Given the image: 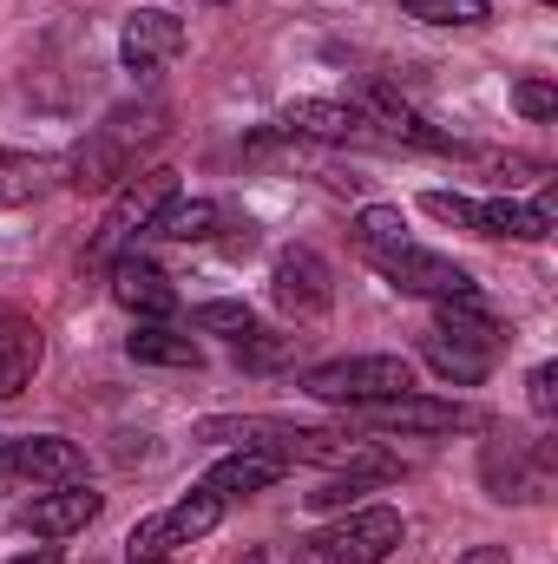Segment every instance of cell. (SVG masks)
<instances>
[{
    "label": "cell",
    "mask_w": 558,
    "mask_h": 564,
    "mask_svg": "<svg viewBox=\"0 0 558 564\" xmlns=\"http://www.w3.org/2000/svg\"><path fill=\"white\" fill-rule=\"evenodd\" d=\"M506 341H513V328L500 315H486L480 295H460V302H433V322L420 328V361L453 388H480Z\"/></svg>",
    "instance_id": "6da1fadb"
},
{
    "label": "cell",
    "mask_w": 558,
    "mask_h": 564,
    "mask_svg": "<svg viewBox=\"0 0 558 564\" xmlns=\"http://www.w3.org/2000/svg\"><path fill=\"white\" fill-rule=\"evenodd\" d=\"M164 139V106H119L93 139L73 144V158L60 164L73 191H119L139 171V151Z\"/></svg>",
    "instance_id": "7a4b0ae2"
},
{
    "label": "cell",
    "mask_w": 558,
    "mask_h": 564,
    "mask_svg": "<svg viewBox=\"0 0 558 564\" xmlns=\"http://www.w3.org/2000/svg\"><path fill=\"white\" fill-rule=\"evenodd\" d=\"M408 388H415L408 355H342V361H322V368L302 375V394L329 401V408H362V401H388V394H408Z\"/></svg>",
    "instance_id": "3957f363"
},
{
    "label": "cell",
    "mask_w": 558,
    "mask_h": 564,
    "mask_svg": "<svg viewBox=\"0 0 558 564\" xmlns=\"http://www.w3.org/2000/svg\"><path fill=\"white\" fill-rule=\"evenodd\" d=\"M178 197V171H164V164H151V171H132L126 184H119V197H112V210H106V224H99V237H93V263H112V257H126L132 250V237L151 230V217L164 210Z\"/></svg>",
    "instance_id": "277c9868"
},
{
    "label": "cell",
    "mask_w": 558,
    "mask_h": 564,
    "mask_svg": "<svg viewBox=\"0 0 558 564\" xmlns=\"http://www.w3.org/2000/svg\"><path fill=\"white\" fill-rule=\"evenodd\" d=\"M408 539V525H401V512L395 506H348L329 532H315L309 539V558L315 564H382L395 545Z\"/></svg>",
    "instance_id": "5b68a950"
},
{
    "label": "cell",
    "mask_w": 558,
    "mask_h": 564,
    "mask_svg": "<svg viewBox=\"0 0 558 564\" xmlns=\"http://www.w3.org/2000/svg\"><path fill=\"white\" fill-rule=\"evenodd\" d=\"M217 519H224V499L217 492H184L178 506H164V512H151L132 525V539H126V558L132 564H158V558H178L184 545H197V539H211L217 532Z\"/></svg>",
    "instance_id": "8992f818"
},
{
    "label": "cell",
    "mask_w": 558,
    "mask_h": 564,
    "mask_svg": "<svg viewBox=\"0 0 558 564\" xmlns=\"http://www.w3.org/2000/svg\"><path fill=\"white\" fill-rule=\"evenodd\" d=\"M368 263H375V276L388 282V289L420 295V302H460V295H480V289H473V276H466L453 257L420 250L415 237H408V243H395V250H375Z\"/></svg>",
    "instance_id": "52a82bcc"
},
{
    "label": "cell",
    "mask_w": 558,
    "mask_h": 564,
    "mask_svg": "<svg viewBox=\"0 0 558 564\" xmlns=\"http://www.w3.org/2000/svg\"><path fill=\"white\" fill-rule=\"evenodd\" d=\"M480 473H486V492L493 499H513V506H533V499H546V486H552V446L546 440H486V459H480Z\"/></svg>",
    "instance_id": "ba28073f"
},
{
    "label": "cell",
    "mask_w": 558,
    "mask_h": 564,
    "mask_svg": "<svg viewBox=\"0 0 558 564\" xmlns=\"http://www.w3.org/2000/svg\"><path fill=\"white\" fill-rule=\"evenodd\" d=\"M362 426H382V433H460V426H480L473 408H460V401H433V394H388V401H362V408H348Z\"/></svg>",
    "instance_id": "9c48e42d"
},
{
    "label": "cell",
    "mask_w": 558,
    "mask_h": 564,
    "mask_svg": "<svg viewBox=\"0 0 558 564\" xmlns=\"http://www.w3.org/2000/svg\"><path fill=\"white\" fill-rule=\"evenodd\" d=\"M184 46H191V33H184V20L164 13V7H139V13L126 20V33H119V59H126V73H139V79H158L164 66H178Z\"/></svg>",
    "instance_id": "30bf717a"
},
{
    "label": "cell",
    "mask_w": 558,
    "mask_h": 564,
    "mask_svg": "<svg viewBox=\"0 0 558 564\" xmlns=\"http://www.w3.org/2000/svg\"><path fill=\"white\" fill-rule=\"evenodd\" d=\"M270 295H277L282 315L322 322L335 308V276H329V263L315 250H282L277 263H270Z\"/></svg>",
    "instance_id": "8fae6325"
},
{
    "label": "cell",
    "mask_w": 558,
    "mask_h": 564,
    "mask_svg": "<svg viewBox=\"0 0 558 564\" xmlns=\"http://www.w3.org/2000/svg\"><path fill=\"white\" fill-rule=\"evenodd\" d=\"M99 512H106V499L79 479V486H46V492H33V499L13 512V525L33 532V539H73V532H86Z\"/></svg>",
    "instance_id": "7c38bea8"
},
{
    "label": "cell",
    "mask_w": 558,
    "mask_h": 564,
    "mask_svg": "<svg viewBox=\"0 0 558 564\" xmlns=\"http://www.w3.org/2000/svg\"><path fill=\"white\" fill-rule=\"evenodd\" d=\"M277 126L289 139H315V144H382L375 119L362 106H335V99H296V106H282Z\"/></svg>",
    "instance_id": "4fadbf2b"
},
{
    "label": "cell",
    "mask_w": 558,
    "mask_h": 564,
    "mask_svg": "<svg viewBox=\"0 0 558 564\" xmlns=\"http://www.w3.org/2000/svg\"><path fill=\"white\" fill-rule=\"evenodd\" d=\"M40 368H46V328L26 308L0 302V401H13L20 388H33Z\"/></svg>",
    "instance_id": "5bb4252c"
},
{
    "label": "cell",
    "mask_w": 558,
    "mask_h": 564,
    "mask_svg": "<svg viewBox=\"0 0 558 564\" xmlns=\"http://www.w3.org/2000/svg\"><path fill=\"white\" fill-rule=\"evenodd\" d=\"M106 270H112V302H119L132 322H164V315L178 308V289H171V276H164L151 257H139V250L112 257Z\"/></svg>",
    "instance_id": "9a60e30c"
},
{
    "label": "cell",
    "mask_w": 558,
    "mask_h": 564,
    "mask_svg": "<svg viewBox=\"0 0 558 564\" xmlns=\"http://www.w3.org/2000/svg\"><path fill=\"white\" fill-rule=\"evenodd\" d=\"M0 466H7V473H20V479H33V486H79V479H86V453H79L73 440H60V433L13 440Z\"/></svg>",
    "instance_id": "2e32d148"
},
{
    "label": "cell",
    "mask_w": 558,
    "mask_h": 564,
    "mask_svg": "<svg viewBox=\"0 0 558 564\" xmlns=\"http://www.w3.org/2000/svg\"><path fill=\"white\" fill-rule=\"evenodd\" d=\"M282 473H289V459H277V453H257V446H237V453H224V459L204 473V492H217V499L230 506V499L270 492Z\"/></svg>",
    "instance_id": "e0dca14e"
},
{
    "label": "cell",
    "mask_w": 558,
    "mask_h": 564,
    "mask_svg": "<svg viewBox=\"0 0 558 564\" xmlns=\"http://www.w3.org/2000/svg\"><path fill=\"white\" fill-rule=\"evenodd\" d=\"M362 112L375 119V132H382V139H395V144H415V151H460L440 126H427L415 106H401L388 86H368V106H362Z\"/></svg>",
    "instance_id": "ac0fdd59"
},
{
    "label": "cell",
    "mask_w": 558,
    "mask_h": 564,
    "mask_svg": "<svg viewBox=\"0 0 558 564\" xmlns=\"http://www.w3.org/2000/svg\"><path fill=\"white\" fill-rule=\"evenodd\" d=\"M126 355L139 368H204V348L191 328H171V322H139L126 335Z\"/></svg>",
    "instance_id": "d6986e66"
},
{
    "label": "cell",
    "mask_w": 558,
    "mask_h": 564,
    "mask_svg": "<svg viewBox=\"0 0 558 564\" xmlns=\"http://www.w3.org/2000/svg\"><path fill=\"white\" fill-rule=\"evenodd\" d=\"M217 224H224V210H217L211 197H171V204L151 217L144 237H164V243H211Z\"/></svg>",
    "instance_id": "ffe728a7"
},
{
    "label": "cell",
    "mask_w": 558,
    "mask_h": 564,
    "mask_svg": "<svg viewBox=\"0 0 558 564\" xmlns=\"http://www.w3.org/2000/svg\"><path fill=\"white\" fill-rule=\"evenodd\" d=\"M53 164L46 158H26V151H0V210H20L46 191Z\"/></svg>",
    "instance_id": "44dd1931"
},
{
    "label": "cell",
    "mask_w": 558,
    "mask_h": 564,
    "mask_svg": "<svg viewBox=\"0 0 558 564\" xmlns=\"http://www.w3.org/2000/svg\"><path fill=\"white\" fill-rule=\"evenodd\" d=\"M395 243H408V217H401L395 204H368V210H355V250H362V257L395 250Z\"/></svg>",
    "instance_id": "7402d4cb"
},
{
    "label": "cell",
    "mask_w": 558,
    "mask_h": 564,
    "mask_svg": "<svg viewBox=\"0 0 558 564\" xmlns=\"http://www.w3.org/2000/svg\"><path fill=\"white\" fill-rule=\"evenodd\" d=\"M401 13L420 26H486L493 0H401Z\"/></svg>",
    "instance_id": "603a6c76"
},
{
    "label": "cell",
    "mask_w": 558,
    "mask_h": 564,
    "mask_svg": "<svg viewBox=\"0 0 558 564\" xmlns=\"http://www.w3.org/2000/svg\"><path fill=\"white\" fill-rule=\"evenodd\" d=\"M237 361L244 368H257V375H277L296 361V335H270V328H250L244 341H237Z\"/></svg>",
    "instance_id": "cb8c5ba5"
},
{
    "label": "cell",
    "mask_w": 558,
    "mask_h": 564,
    "mask_svg": "<svg viewBox=\"0 0 558 564\" xmlns=\"http://www.w3.org/2000/svg\"><path fill=\"white\" fill-rule=\"evenodd\" d=\"M197 328H204V335H224V341L237 348V341L257 328V315H250V302H204V308H197Z\"/></svg>",
    "instance_id": "d4e9b609"
},
{
    "label": "cell",
    "mask_w": 558,
    "mask_h": 564,
    "mask_svg": "<svg viewBox=\"0 0 558 564\" xmlns=\"http://www.w3.org/2000/svg\"><path fill=\"white\" fill-rule=\"evenodd\" d=\"M375 492V479H362V473H342V479H322L315 492H302L309 499V512H348V506H362Z\"/></svg>",
    "instance_id": "484cf974"
},
{
    "label": "cell",
    "mask_w": 558,
    "mask_h": 564,
    "mask_svg": "<svg viewBox=\"0 0 558 564\" xmlns=\"http://www.w3.org/2000/svg\"><path fill=\"white\" fill-rule=\"evenodd\" d=\"M513 106H519V119L546 126V119H558V86L552 79H519L513 86Z\"/></svg>",
    "instance_id": "4316f807"
},
{
    "label": "cell",
    "mask_w": 558,
    "mask_h": 564,
    "mask_svg": "<svg viewBox=\"0 0 558 564\" xmlns=\"http://www.w3.org/2000/svg\"><path fill=\"white\" fill-rule=\"evenodd\" d=\"M526 401H533L539 421H552L558 414V361H539V368L526 375Z\"/></svg>",
    "instance_id": "83f0119b"
},
{
    "label": "cell",
    "mask_w": 558,
    "mask_h": 564,
    "mask_svg": "<svg viewBox=\"0 0 558 564\" xmlns=\"http://www.w3.org/2000/svg\"><path fill=\"white\" fill-rule=\"evenodd\" d=\"M453 564H513V552L506 545H473V552H460Z\"/></svg>",
    "instance_id": "f1b7e54d"
},
{
    "label": "cell",
    "mask_w": 558,
    "mask_h": 564,
    "mask_svg": "<svg viewBox=\"0 0 558 564\" xmlns=\"http://www.w3.org/2000/svg\"><path fill=\"white\" fill-rule=\"evenodd\" d=\"M7 564H60V545H53V539H46V545H40V552H20V558H7Z\"/></svg>",
    "instance_id": "f546056e"
},
{
    "label": "cell",
    "mask_w": 558,
    "mask_h": 564,
    "mask_svg": "<svg viewBox=\"0 0 558 564\" xmlns=\"http://www.w3.org/2000/svg\"><path fill=\"white\" fill-rule=\"evenodd\" d=\"M244 564H270V558H264V552H250V558H244Z\"/></svg>",
    "instance_id": "4dcf8cb0"
},
{
    "label": "cell",
    "mask_w": 558,
    "mask_h": 564,
    "mask_svg": "<svg viewBox=\"0 0 558 564\" xmlns=\"http://www.w3.org/2000/svg\"><path fill=\"white\" fill-rule=\"evenodd\" d=\"M0 459H7V440H0Z\"/></svg>",
    "instance_id": "1f68e13d"
},
{
    "label": "cell",
    "mask_w": 558,
    "mask_h": 564,
    "mask_svg": "<svg viewBox=\"0 0 558 564\" xmlns=\"http://www.w3.org/2000/svg\"><path fill=\"white\" fill-rule=\"evenodd\" d=\"M158 564H178V558H158Z\"/></svg>",
    "instance_id": "d6a6232c"
}]
</instances>
